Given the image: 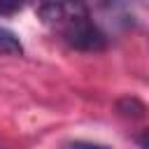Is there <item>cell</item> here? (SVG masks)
Segmentation results:
<instances>
[{
    "label": "cell",
    "instance_id": "1",
    "mask_svg": "<svg viewBox=\"0 0 149 149\" xmlns=\"http://www.w3.org/2000/svg\"><path fill=\"white\" fill-rule=\"evenodd\" d=\"M37 16L72 49L100 51L105 47V35L93 23L86 0H40Z\"/></svg>",
    "mask_w": 149,
    "mask_h": 149
},
{
    "label": "cell",
    "instance_id": "2",
    "mask_svg": "<svg viewBox=\"0 0 149 149\" xmlns=\"http://www.w3.org/2000/svg\"><path fill=\"white\" fill-rule=\"evenodd\" d=\"M0 54H2V56H16V54H23V47H21L19 37H16L12 30L2 28V26H0Z\"/></svg>",
    "mask_w": 149,
    "mask_h": 149
},
{
    "label": "cell",
    "instance_id": "3",
    "mask_svg": "<svg viewBox=\"0 0 149 149\" xmlns=\"http://www.w3.org/2000/svg\"><path fill=\"white\" fill-rule=\"evenodd\" d=\"M28 0H0V16H14L26 7Z\"/></svg>",
    "mask_w": 149,
    "mask_h": 149
},
{
    "label": "cell",
    "instance_id": "4",
    "mask_svg": "<svg viewBox=\"0 0 149 149\" xmlns=\"http://www.w3.org/2000/svg\"><path fill=\"white\" fill-rule=\"evenodd\" d=\"M70 149H107V147L91 144V142H74V144H70Z\"/></svg>",
    "mask_w": 149,
    "mask_h": 149
}]
</instances>
